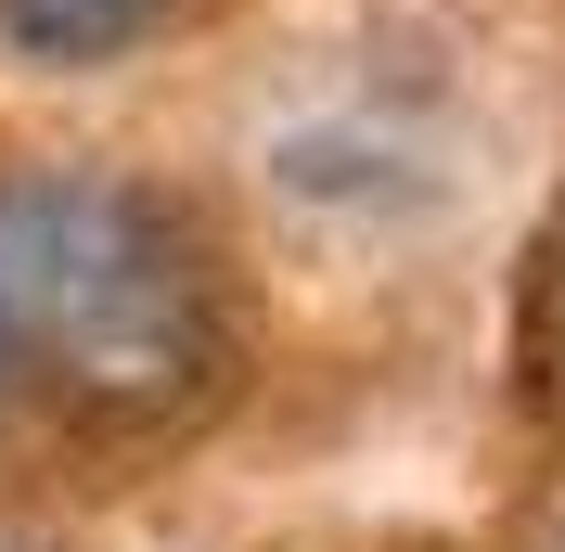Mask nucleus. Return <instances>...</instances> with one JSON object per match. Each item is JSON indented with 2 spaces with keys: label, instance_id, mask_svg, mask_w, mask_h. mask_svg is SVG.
<instances>
[{
  "label": "nucleus",
  "instance_id": "nucleus-1",
  "mask_svg": "<svg viewBox=\"0 0 565 552\" xmlns=\"http://www.w3.org/2000/svg\"><path fill=\"white\" fill-rule=\"evenodd\" d=\"M0 335L13 373H52L90 412H168L218 373V296L154 193L104 168L0 180Z\"/></svg>",
  "mask_w": 565,
  "mask_h": 552
},
{
  "label": "nucleus",
  "instance_id": "nucleus-2",
  "mask_svg": "<svg viewBox=\"0 0 565 552\" xmlns=\"http://www.w3.org/2000/svg\"><path fill=\"white\" fill-rule=\"evenodd\" d=\"M168 26V0H0V39L26 52V65H116V52H141V39Z\"/></svg>",
  "mask_w": 565,
  "mask_h": 552
},
{
  "label": "nucleus",
  "instance_id": "nucleus-3",
  "mask_svg": "<svg viewBox=\"0 0 565 552\" xmlns=\"http://www.w3.org/2000/svg\"><path fill=\"white\" fill-rule=\"evenodd\" d=\"M0 399H13V335H0Z\"/></svg>",
  "mask_w": 565,
  "mask_h": 552
},
{
  "label": "nucleus",
  "instance_id": "nucleus-4",
  "mask_svg": "<svg viewBox=\"0 0 565 552\" xmlns=\"http://www.w3.org/2000/svg\"><path fill=\"white\" fill-rule=\"evenodd\" d=\"M0 552H13V540H0Z\"/></svg>",
  "mask_w": 565,
  "mask_h": 552
}]
</instances>
